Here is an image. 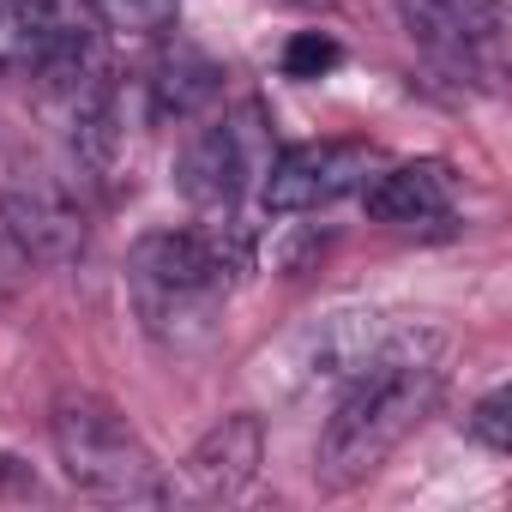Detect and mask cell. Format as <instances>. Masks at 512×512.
<instances>
[{
  "instance_id": "ba28073f",
  "label": "cell",
  "mask_w": 512,
  "mask_h": 512,
  "mask_svg": "<svg viewBox=\"0 0 512 512\" xmlns=\"http://www.w3.org/2000/svg\"><path fill=\"white\" fill-rule=\"evenodd\" d=\"M260 464H266V428L260 416L235 410L193 440V452L181 458V476L169 482V500H199V506L241 500L260 476Z\"/></svg>"
},
{
  "instance_id": "4fadbf2b",
  "label": "cell",
  "mask_w": 512,
  "mask_h": 512,
  "mask_svg": "<svg viewBox=\"0 0 512 512\" xmlns=\"http://www.w3.org/2000/svg\"><path fill=\"white\" fill-rule=\"evenodd\" d=\"M85 7L115 37H163L181 19V0H85Z\"/></svg>"
},
{
  "instance_id": "5bb4252c",
  "label": "cell",
  "mask_w": 512,
  "mask_h": 512,
  "mask_svg": "<svg viewBox=\"0 0 512 512\" xmlns=\"http://www.w3.org/2000/svg\"><path fill=\"white\" fill-rule=\"evenodd\" d=\"M464 428H470V440H482L494 458H506V452H512V392H506V386H494V392L470 410V422H464Z\"/></svg>"
},
{
  "instance_id": "2e32d148",
  "label": "cell",
  "mask_w": 512,
  "mask_h": 512,
  "mask_svg": "<svg viewBox=\"0 0 512 512\" xmlns=\"http://www.w3.org/2000/svg\"><path fill=\"white\" fill-rule=\"evenodd\" d=\"M25 482V470H19V458H7V452H0V488H19Z\"/></svg>"
},
{
  "instance_id": "30bf717a",
  "label": "cell",
  "mask_w": 512,
  "mask_h": 512,
  "mask_svg": "<svg viewBox=\"0 0 512 512\" xmlns=\"http://www.w3.org/2000/svg\"><path fill=\"white\" fill-rule=\"evenodd\" d=\"M362 205L374 223H398V229L446 223L458 205V175L440 157H416V163H398V169H380L374 181H362Z\"/></svg>"
},
{
  "instance_id": "52a82bcc",
  "label": "cell",
  "mask_w": 512,
  "mask_h": 512,
  "mask_svg": "<svg viewBox=\"0 0 512 512\" xmlns=\"http://www.w3.org/2000/svg\"><path fill=\"white\" fill-rule=\"evenodd\" d=\"M368 175H374V145H362V139H308V145H290V151L272 157V169L260 181V199L278 217L320 211V205H338L344 193H362Z\"/></svg>"
},
{
  "instance_id": "7c38bea8",
  "label": "cell",
  "mask_w": 512,
  "mask_h": 512,
  "mask_svg": "<svg viewBox=\"0 0 512 512\" xmlns=\"http://www.w3.org/2000/svg\"><path fill=\"white\" fill-rule=\"evenodd\" d=\"M61 19L49 7H25V0H0V67L13 73H37L49 61V49L61 43Z\"/></svg>"
},
{
  "instance_id": "e0dca14e",
  "label": "cell",
  "mask_w": 512,
  "mask_h": 512,
  "mask_svg": "<svg viewBox=\"0 0 512 512\" xmlns=\"http://www.w3.org/2000/svg\"><path fill=\"white\" fill-rule=\"evenodd\" d=\"M25 7H55V0H25Z\"/></svg>"
},
{
  "instance_id": "7a4b0ae2",
  "label": "cell",
  "mask_w": 512,
  "mask_h": 512,
  "mask_svg": "<svg viewBox=\"0 0 512 512\" xmlns=\"http://www.w3.org/2000/svg\"><path fill=\"white\" fill-rule=\"evenodd\" d=\"M253 247L235 223H199V229H157L133 247V296L157 338L175 350L199 344L217 302L247 272Z\"/></svg>"
},
{
  "instance_id": "3957f363",
  "label": "cell",
  "mask_w": 512,
  "mask_h": 512,
  "mask_svg": "<svg viewBox=\"0 0 512 512\" xmlns=\"http://www.w3.org/2000/svg\"><path fill=\"white\" fill-rule=\"evenodd\" d=\"M49 434H55L61 476L85 500H109V506H163L169 500L163 464L151 458V446L133 434V422L109 398H97V392L55 398Z\"/></svg>"
},
{
  "instance_id": "9a60e30c",
  "label": "cell",
  "mask_w": 512,
  "mask_h": 512,
  "mask_svg": "<svg viewBox=\"0 0 512 512\" xmlns=\"http://www.w3.org/2000/svg\"><path fill=\"white\" fill-rule=\"evenodd\" d=\"M326 67H338V43L320 37V31H308V37H296V43L284 49V73H290V79H320Z\"/></svg>"
},
{
  "instance_id": "8fae6325",
  "label": "cell",
  "mask_w": 512,
  "mask_h": 512,
  "mask_svg": "<svg viewBox=\"0 0 512 512\" xmlns=\"http://www.w3.org/2000/svg\"><path fill=\"white\" fill-rule=\"evenodd\" d=\"M217 67L205 61V55H193V49H175V55H163L157 61V73H151V103H157V115L169 121H187V115H199L205 103H217Z\"/></svg>"
},
{
  "instance_id": "8992f818",
  "label": "cell",
  "mask_w": 512,
  "mask_h": 512,
  "mask_svg": "<svg viewBox=\"0 0 512 512\" xmlns=\"http://www.w3.org/2000/svg\"><path fill=\"white\" fill-rule=\"evenodd\" d=\"M410 43L464 85L500 91L506 79V7L500 0H398Z\"/></svg>"
},
{
  "instance_id": "9c48e42d",
  "label": "cell",
  "mask_w": 512,
  "mask_h": 512,
  "mask_svg": "<svg viewBox=\"0 0 512 512\" xmlns=\"http://www.w3.org/2000/svg\"><path fill=\"white\" fill-rule=\"evenodd\" d=\"M392 338V326L380 314H362V308H338L326 320H314L308 332H296L290 344V362L302 368L296 386H332V380H350L380 344Z\"/></svg>"
},
{
  "instance_id": "6da1fadb",
  "label": "cell",
  "mask_w": 512,
  "mask_h": 512,
  "mask_svg": "<svg viewBox=\"0 0 512 512\" xmlns=\"http://www.w3.org/2000/svg\"><path fill=\"white\" fill-rule=\"evenodd\" d=\"M440 398V338L434 332H392L350 380L344 398L332 404L320 446H314V476L320 488H350L374 476L410 428L434 410Z\"/></svg>"
},
{
  "instance_id": "5b68a950",
  "label": "cell",
  "mask_w": 512,
  "mask_h": 512,
  "mask_svg": "<svg viewBox=\"0 0 512 512\" xmlns=\"http://www.w3.org/2000/svg\"><path fill=\"white\" fill-rule=\"evenodd\" d=\"M272 157H278V139H272L266 109L260 103H235L229 115H217L211 127H199L181 145L175 187L199 211H229V205H241L253 187L266 181Z\"/></svg>"
},
{
  "instance_id": "277c9868",
  "label": "cell",
  "mask_w": 512,
  "mask_h": 512,
  "mask_svg": "<svg viewBox=\"0 0 512 512\" xmlns=\"http://www.w3.org/2000/svg\"><path fill=\"white\" fill-rule=\"evenodd\" d=\"M0 229L13 235L25 260L43 266H67L85 253V211L67 175H55V163L7 121H0Z\"/></svg>"
}]
</instances>
